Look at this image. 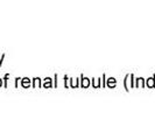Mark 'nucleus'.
<instances>
[{
    "instance_id": "obj_1",
    "label": "nucleus",
    "mask_w": 155,
    "mask_h": 140,
    "mask_svg": "<svg viewBox=\"0 0 155 140\" xmlns=\"http://www.w3.org/2000/svg\"><path fill=\"white\" fill-rule=\"evenodd\" d=\"M0 85H1V79H0Z\"/></svg>"
}]
</instances>
